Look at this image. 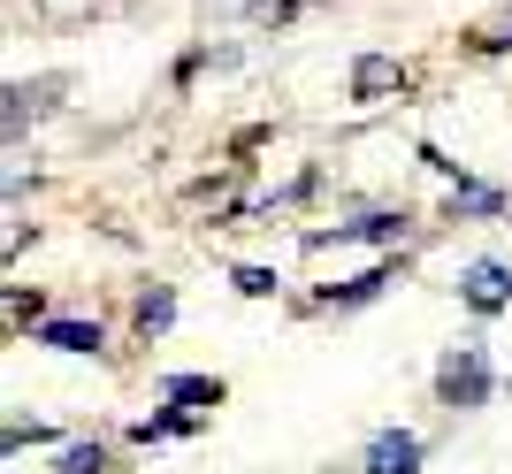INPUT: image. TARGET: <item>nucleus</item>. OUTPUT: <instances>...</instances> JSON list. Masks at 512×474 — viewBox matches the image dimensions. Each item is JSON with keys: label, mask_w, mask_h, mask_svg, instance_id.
Wrapping results in <instances>:
<instances>
[{"label": "nucleus", "mask_w": 512, "mask_h": 474, "mask_svg": "<svg viewBox=\"0 0 512 474\" xmlns=\"http://www.w3.org/2000/svg\"><path fill=\"white\" fill-rule=\"evenodd\" d=\"M390 85H406V69L390 62V54H367V62L352 69V92H360V100H383Z\"/></svg>", "instance_id": "5"}, {"label": "nucleus", "mask_w": 512, "mask_h": 474, "mask_svg": "<svg viewBox=\"0 0 512 474\" xmlns=\"http://www.w3.org/2000/svg\"><path fill=\"white\" fill-rule=\"evenodd\" d=\"M459 291H467V306H474V314H497V306L512 299V276L497 268V260H474L467 276H459Z\"/></svg>", "instance_id": "2"}, {"label": "nucleus", "mask_w": 512, "mask_h": 474, "mask_svg": "<svg viewBox=\"0 0 512 474\" xmlns=\"http://www.w3.org/2000/svg\"><path fill=\"white\" fill-rule=\"evenodd\" d=\"M421 467V436H375V452H367V474H413Z\"/></svg>", "instance_id": "4"}, {"label": "nucleus", "mask_w": 512, "mask_h": 474, "mask_svg": "<svg viewBox=\"0 0 512 474\" xmlns=\"http://www.w3.org/2000/svg\"><path fill=\"white\" fill-rule=\"evenodd\" d=\"M39 23H92V16H115L123 0H31Z\"/></svg>", "instance_id": "6"}, {"label": "nucleus", "mask_w": 512, "mask_h": 474, "mask_svg": "<svg viewBox=\"0 0 512 474\" xmlns=\"http://www.w3.org/2000/svg\"><path fill=\"white\" fill-rule=\"evenodd\" d=\"M62 474H100V444H77V452H62Z\"/></svg>", "instance_id": "10"}, {"label": "nucleus", "mask_w": 512, "mask_h": 474, "mask_svg": "<svg viewBox=\"0 0 512 474\" xmlns=\"http://www.w3.org/2000/svg\"><path fill=\"white\" fill-rule=\"evenodd\" d=\"M54 92H62V77H39V85H8V138H23V123H31V115L54 108Z\"/></svg>", "instance_id": "3"}, {"label": "nucleus", "mask_w": 512, "mask_h": 474, "mask_svg": "<svg viewBox=\"0 0 512 474\" xmlns=\"http://www.w3.org/2000/svg\"><path fill=\"white\" fill-rule=\"evenodd\" d=\"M169 314H176V299H169V291H153V299L138 306V322H146V329H169Z\"/></svg>", "instance_id": "9"}, {"label": "nucleus", "mask_w": 512, "mask_h": 474, "mask_svg": "<svg viewBox=\"0 0 512 474\" xmlns=\"http://www.w3.org/2000/svg\"><path fill=\"white\" fill-rule=\"evenodd\" d=\"M46 345H54V352H100V329H85V322H54V329H46Z\"/></svg>", "instance_id": "7"}, {"label": "nucleus", "mask_w": 512, "mask_h": 474, "mask_svg": "<svg viewBox=\"0 0 512 474\" xmlns=\"http://www.w3.org/2000/svg\"><path fill=\"white\" fill-rule=\"evenodd\" d=\"M436 383H444V398H451V406H474V398L490 390V367H482V352H451Z\"/></svg>", "instance_id": "1"}, {"label": "nucleus", "mask_w": 512, "mask_h": 474, "mask_svg": "<svg viewBox=\"0 0 512 474\" xmlns=\"http://www.w3.org/2000/svg\"><path fill=\"white\" fill-rule=\"evenodd\" d=\"M169 398H184V406H214L222 390H214V383H199V375H176V383H169Z\"/></svg>", "instance_id": "8"}]
</instances>
